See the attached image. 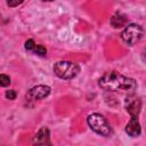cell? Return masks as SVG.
<instances>
[{"label":"cell","instance_id":"obj_12","mask_svg":"<svg viewBox=\"0 0 146 146\" xmlns=\"http://www.w3.org/2000/svg\"><path fill=\"white\" fill-rule=\"evenodd\" d=\"M16 96H17V94H16V91H15V90H7V91H6V94H5V97H6L7 99H9V100L15 99V98H16Z\"/></svg>","mask_w":146,"mask_h":146},{"label":"cell","instance_id":"obj_6","mask_svg":"<svg viewBox=\"0 0 146 146\" xmlns=\"http://www.w3.org/2000/svg\"><path fill=\"white\" fill-rule=\"evenodd\" d=\"M50 87L48 86H43V84H39L33 87L32 89H30L29 94L26 95V97L33 99V100H39V99H43L46 97H48L50 95Z\"/></svg>","mask_w":146,"mask_h":146},{"label":"cell","instance_id":"obj_3","mask_svg":"<svg viewBox=\"0 0 146 146\" xmlns=\"http://www.w3.org/2000/svg\"><path fill=\"white\" fill-rule=\"evenodd\" d=\"M80 72V66L73 62L59 60L54 65V73L63 80H71Z\"/></svg>","mask_w":146,"mask_h":146},{"label":"cell","instance_id":"obj_13","mask_svg":"<svg viewBox=\"0 0 146 146\" xmlns=\"http://www.w3.org/2000/svg\"><path fill=\"white\" fill-rule=\"evenodd\" d=\"M34 47H35V43H34V41H33L32 39H29V40L25 42V49H26V50H33Z\"/></svg>","mask_w":146,"mask_h":146},{"label":"cell","instance_id":"obj_11","mask_svg":"<svg viewBox=\"0 0 146 146\" xmlns=\"http://www.w3.org/2000/svg\"><path fill=\"white\" fill-rule=\"evenodd\" d=\"M10 84V78L7 74H0V87H8Z\"/></svg>","mask_w":146,"mask_h":146},{"label":"cell","instance_id":"obj_5","mask_svg":"<svg viewBox=\"0 0 146 146\" xmlns=\"http://www.w3.org/2000/svg\"><path fill=\"white\" fill-rule=\"evenodd\" d=\"M127 112L130 114L131 117H138L141 108V100L139 97H136L133 95L127 97L125 103H124Z\"/></svg>","mask_w":146,"mask_h":146},{"label":"cell","instance_id":"obj_7","mask_svg":"<svg viewBox=\"0 0 146 146\" xmlns=\"http://www.w3.org/2000/svg\"><path fill=\"white\" fill-rule=\"evenodd\" d=\"M33 144L34 145H51L49 129L46 127L40 128L33 138Z\"/></svg>","mask_w":146,"mask_h":146},{"label":"cell","instance_id":"obj_14","mask_svg":"<svg viewBox=\"0 0 146 146\" xmlns=\"http://www.w3.org/2000/svg\"><path fill=\"white\" fill-rule=\"evenodd\" d=\"M24 0H7V5L9 7H16L18 5H21Z\"/></svg>","mask_w":146,"mask_h":146},{"label":"cell","instance_id":"obj_4","mask_svg":"<svg viewBox=\"0 0 146 146\" xmlns=\"http://www.w3.org/2000/svg\"><path fill=\"white\" fill-rule=\"evenodd\" d=\"M144 36V29L141 25L131 23L124 27V30L121 33V39L122 41L128 44V46H133L138 43Z\"/></svg>","mask_w":146,"mask_h":146},{"label":"cell","instance_id":"obj_2","mask_svg":"<svg viewBox=\"0 0 146 146\" xmlns=\"http://www.w3.org/2000/svg\"><path fill=\"white\" fill-rule=\"evenodd\" d=\"M87 122L90 129L95 131L96 133L104 136V137H108L110 135H112V127L104 115L99 113L89 114L87 117Z\"/></svg>","mask_w":146,"mask_h":146},{"label":"cell","instance_id":"obj_10","mask_svg":"<svg viewBox=\"0 0 146 146\" xmlns=\"http://www.w3.org/2000/svg\"><path fill=\"white\" fill-rule=\"evenodd\" d=\"M33 51H34L36 55H39V56H46V55H47V49H46L43 46H41V44H35Z\"/></svg>","mask_w":146,"mask_h":146},{"label":"cell","instance_id":"obj_1","mask_svg":"<svg viewBox=\"0 0 146 146\" xmlns=\"http://www.w3.org/2000/svg\"><path fill=\"white\" fill-rule=\"evenodd\" d=\"M98 84L102 89L112 92H129L132 94L137 89V82L135 79L128 78L116 71L106 72L98 80Z\"/></svg>","mask_w":146,"mask_h":146},{"label":"cell","instance_id":"obj_8","mask_svg":"<svg viewBox=\"0 0 146 146\" xmlns=\"http://www.w3.org/2000/svg\"><path fill=\"white\" fill-rule=\"evenodd\" d=\"M125 132L130 137H138L141 132V127L138 121V117H131L125 125Z\"/></svg>","mask_w":146,"mask_h":146},{"label":"cell","instance_id":"obj_9","mask_svg":"<svg viewBox=\"0 0 146 146\" xmlns=\"http://www.w3.org/2000/svg\"><path fill=\"white\" fill-rule=\"evenodd\" d=\"M127 22H128L127 16L123 15V14H121V13H116L115 15H113L112 18H111V21H110L111 25H112L114 29H119V27L124 26V25L127 24Z\"/></svg>","mask_w":146,"mask_h":146}]
</instances>
